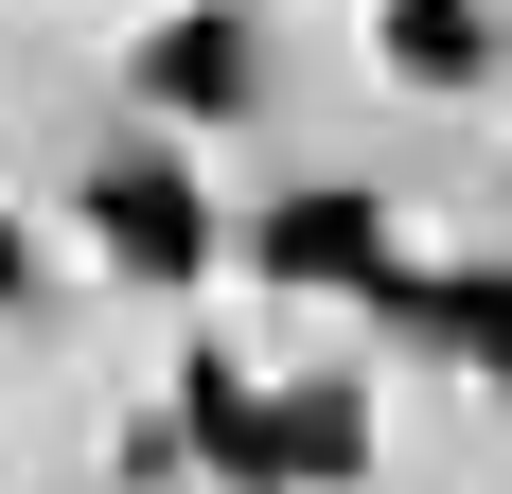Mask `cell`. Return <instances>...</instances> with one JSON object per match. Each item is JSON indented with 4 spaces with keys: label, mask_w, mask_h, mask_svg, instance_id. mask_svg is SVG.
<instances>
[{
    "label": "cell",
    "mask_w": 512,
    "mask_h": 494,
    "mask_svg": "<svg viewBox=\"0 0 512 494\" xmlns=\"http://www.w3.org/2000/svg\"><path fill=\"white\" fill-rule=\"evenodd\" d=\"M89 230H106L124 283H195V265H212V212H195L177 159H106V177H89Z\"/></svg>",
    "instance_id": "1"
},
{
    "label": "cell",
    "mask_w": 512,
    "mask_h": 494,
    "mask_svg": "<svg viewBox=\"0 0 512 494\" xmlns=\"http://www.w3.org/2000/svg\"><path fill=\"white\" fill-rule=\"evenodd\" d=\"M248 265H265V283H389V212H371L354 177L265 195V212H248Z\"/></svg>",
    "instance_id": "2"
},
{
    "label": "cell",
    "mask_w": 512,
    "mask_h": 494,
    "mask_svg": "<svg viewBox=\"0 0 512 494\" xmlns=\"http://www.w3.org/2000/svg\"><path fill=\"white\" fill-rule=\"evenodd\" d=\"M142 89L177 106V124H248V106H265V53H248V18H212V0H195V18H159V36H142Z\"/></svg>",
    "instance_id": "3"
},
{
    "label": "cell",
    "mask_w": 512,
    "mask_h": 494,
    "mask_svg": "<svg viewBox=\"0 0 512 494\" xmlns=\"http://www.w3.org/2000/svg\"><path fill=\"white\" fill-rule=\"evenodd\" d=\"M177 424H195V459H212L230 494H265V477H301V459H283V389H248L230 353H195V389H177Z\"/></svg>",
    "instance_id": "4"
},
{
    "label": "cell",
    "mask_w": 512,
    "mask_h": 494,
    "mask_svg": "<svg viewBox=\"0 0 512 494\" xmlns=\"http://www.w3.org/2000/svg\"><path fill=\"white\" fill-rule=\"evenodd\" d=\"M371 318H407V336H442L460 371H495V389H512V265H477V283H424V265H389V283H371Z\"/></svg>",
    "instance_id": "5"
},
{
    "label": "cell",
    "mask_w": 512,
    "mask_h": 494,
    "mask_svg": "<svg viewBox=\"0 0 512 494\" xmlns=\"http://www.w3.org/2000/svg\"><path fill=\"white\" fill-rule=\"evenodd\" d=\"M371 53H389L407 89H477V0H389V18H371Z\"/></svg>",
    "instance_id": "6"
},
{
    "label": "cell",
    "mask_w": 512,
    "mask_h": 494,
    "mask_svg": "<svg viewBox=\"0 0 512 494\" xmlns=\"http://www.w3.org/2000/svg\"><path fill=\"white\" fill-rule=\"evenodd\" d=\"M283 459H301V477H354V459H371V406L354 389H283Z\"/></svg>",
    "instance_id": "7"
},
{
    "label": "cell",
    "mask_w": 512,
    "mask_h": 494,
    "mask_svg": "<svg viewBox=\"0 0 512 494\" xmlns=\"http://www.w3.org/2000/svg\"><path fill=\"white\" fill-rule=\"evenodd\" d=\"M18 300H36V265H18V230H0V318H18Z\"/></svg>",
    "instance_id": "8"
}]
</instances>
